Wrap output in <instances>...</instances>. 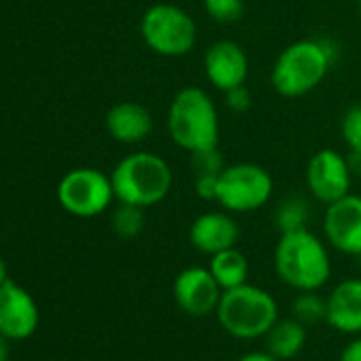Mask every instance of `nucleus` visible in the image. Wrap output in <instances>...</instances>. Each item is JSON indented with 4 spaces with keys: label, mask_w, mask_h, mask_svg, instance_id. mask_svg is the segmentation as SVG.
I'll return each mask as SVG.
<instances>
[{
    "label": "nucleus",
    "mask_w": 361,
    "mask_h": 361,
    "mask_svg": "<svg viewBox=\"0 0 361 361\" xmlns=\"http://www.w3.org/2000/svg\"><path fill=\"white\" fill-rule=\"evenodd\" d=\"M166 128L172 142L192 153L219 147V111L198 85L180 87L170 100Z\"/></svg>",
    "instance_id": "nucleus-1"
},
{
    "label": "nucleus",
    "mask_w": 361,
    "mask_h": 361,
    "mask_svg": "<svg viewBox=\"0 0 361 361\" xmlns=\"http://www.w3.org/2000/svg\"><path fill=\"white\" fill-rule=\"evenodd\" d=\"M274 270L295 291H319L331 276V259L323 240L302 228L281 232L274 247Z\"/></svg>",
    "instance_id": "nucleus-2"
},
{
    "label": "nucleus",
    "mask_w": 361,
    "mask_h": 361,
    "mask_svg": "<svg viewBox=\"0 0 361 361\" xmlns=\"http://www.w3.org/2000/svg\"><path fill=\"white\" fill-rule=\"evenodd\" d=\"M170 164L151 151H136L126 155L111 172V183L117 202L149 209L168 198L172 190Z\"/></svg>",
    "instance_id": "nucleus-3"
},
{
    "label": "nucleus",
    "mask_w": 361,
    "mask_h": 361,
    "mask_svg": "<svg viewBox=\"0 0 361 361\" xmlns=\"http://www.w3.org/2000/svg\"><path fill=\"white\" fill-rule=\"evenodd\" d=\"M331 62L334 51L325 41L300 39L279 54L270 73L272 87L283 98H302L323 83Z\"/></svg>",
    "instance_id": "nucleus-4"
},
{
    "label": "nucleus",
    "mask_w": 361,
    "mask_h": 361,
    "mask_svg": "<svg viewBox=\"0 0 361 361\" xmlns=\"http://www.w3.org/2000/svg\"><path fill=\"white\" fill-rule=\"evenodd\" d=\"M215 314L224 331L236 340L264 338L281 319L274 295L251 283L224 291Z\"/></svg>",
    "instance_id": "nucleus-5"
},
{
    "label": "nucleus",
    "mask_w": 361,
    "mask_h": 361,
    "mask_svg": "<svg viewBox=\"0 0 361 361\" xmlns=\"http://www.w3.org/2000/svg\"><path fill=\"white\" fill-rule=\"evenodd\" d=\"M140 37L145 45L161 58H183L198 41L194 18L172 3L151 5L140 20Z\"/></svg>",
    "instance_id": "nucleus-6"
},
{
    "label": "nucleus",
    "mask_w": 361,
    "mask_h": 361,
    "mask_svg": "<svg viewBox=\"0 0 361 361\" xmlns=\"http://www.w3.org/2000/svg\"><path fill=\"white\" fill-rule=\"evenodd\" d=\"M274 192L270 172L257 164H230L217 178L215 202L228 213H253L266 207Z\"/></svg>",
    "instance_id": "nucleus-7"
},
{
    "label": "nucleus",
    "mask_w": 361,
    "mask_h": 361,
    "mask_svg": "<svg viewBox=\"0 0 361 361\" xmlns=\"http://www.w3.org/2000/svg\"><path fill=\"white\" fill-rule=\"evenodd\" d=\"M115 200L111 176L96 168H75L66 172L58 185L60 207L81 219L102 215Z\"/></svg>",
    "instance_id": "nucleus-8"
},
{
    "label": "nucleus",
    "mask_w": 361,
    "mask_h": 361,
    "mask_svg": "<svg viewBox=\"0 0 361 361\" xmlns=\"http://www.w3.org/2000/svg\"><path fill=\"white\" fill-rule=\"evenodd\" d=\"M306 185L321 204H331L350 194V161L336 149H319L306 166Z\"/></svg>",
    "instance_id": "nucleus-9"
},
{
    "label": "nucleus",
    "mask_w": 361,
    "mask_h": 361,
    "mask_svg": "<svg viewBox=\"0 0 361 361\" xmlns=\"http://www.w3.org/2000/svg\"><path fill=\"white\" fill-rule=\"evenodd\" d=\"M224 289L211 274L209 266H190L180 270L172 283L176 306L190 317H207L217 310Z\"/></svg>",
    "instance_id": "nucleus-10"
},
{
    "label": "nucleus",
    "mask_w": 361,
    "mask_h": 361,
    "mask_svg": "<svg viewBox=\"0 0 361 361\" xmlns=\"http://www.w3.org/2000/svg\"><path fill=\"white\" fill-rule=\"evenodd\" d=\"M325 240L344 255L361 257V196L346 194L325 207Z\"/></svg>",
    "instance_id": "nucleus-11"
},
{
    "label": "nucleus",
    "mask_w": 361,
    "mask_h": 361,
    "mask_svg": "<svg viewBox=\"0 0 361 361\" xmlns=\"http://www.w3.org/2000/svg\"><path fill=\"white\" fill-rule=\"evenodd\" d=\"M39 327V306L28 289L11 279L0 285V334L11 342L28 340Z\"/></svg>",
    "instance_id": "nucleus-12"
},
{
    "label": "nucleus",
    "mask_w": 361,
    "mask_h": 361,
    "mask_svg": "<svg viewBox=\"0 0 361 361\" xmlns=\"http://www.w3.org/2000/svg\"><path fill=\"white\" fill-rule=\"evenodd\" d=\"M204 75L215 90L226 94L228 90L247 83L249 58L238 43L217 41L204 54Z\"/></svg>",
    "instance_id": "nucleus-13"
},
{
    "label": "nucleus",
    "mask_w": 361,
    "mask_h": 361,
    "mask_svg": "<svg viewBox=\"0 0 361 361\" xmlns=\"http://www.w3.org/2000/svg\"><path fill=\"white\" fill-rule=\"evenodd\" d=\"M240 226L228 211H209L198 215L190 226V243L196 251L204 255H215L219 251L238 245Z\"/></svg>",
    "instance_id": "nucleus-14"
},
{
    "label": "nucleus",
    "mask_w": 361,
    "mask_h": 361,
    "mask_svg": "<svg viewBox=\"0 0 361 361\" xmlns=\"http://www.w3.org/2000/svg\"><path fill=\"white\" fill-rule=\"evenodd\" d=\"M325 321L340 334H361V279H344L329 291Z\"/></svg>",
    "instance_id": "nucleus-15"
},
{
    "label": "nucleus",
    "mask_w": 361,
    "mask_h": 361,
    "mask_svg": "<svg viewBox=\"0 0 361 361\" xmlns=\"http://www.w3.org/2000/svg\"><path fill=\"white\" fill-rule=\"evenodd\" d=\"M106 132L123 145H138L153 132V117L138 102H119L106 113Z\"/></svg>",
    "instance_id": "nucleus-16"
},
{
    "label": "nucleus",
    "mask_w": 361,
    "mask_h": 361,
    "mask_svg": "<svg viewBox=\"0 0 361 361\" xmlns=\"http://www.w3.org/2000/svg\"><path fill=\"white\" fill-rule=\"evenodd\" d=\"M264 340H266V350L270 355H274L281 361H287L304 350L308 334L304 323L289 317V319H279L264 336Z\"/></svg>",
    "instance_id": "nucleus-17"
},
{
    "label": "nucleus",
    "mask_w": 361,
    "mask_h": 361,
    "mask_svg": "<svg viewBox=\"0 0 361 361\" xmlns=\"http://www.w3.org/2000/svg\"><path fill=\"white\" fill-rule=\"evenodd\" d=\"M209 270L224 291L249 283V259L236 247L211 255Z\"/></svg>",
    "instance_id": "nucleus-18"
},
{
    "label": "nucleus",
    "mask_w": 361,
    "mask_h": 361,
    "mask_svg": "<svg viewBox=\"0 0 361 361\" xmlns=\"http://www.w3.org/2000/svg\"><path fill=\"white\" fill-rule=\"evenodd\" d=\"M192 168H194V180H196V194L202 200L215 202L217 178H219L221 170L226 168L219 149L215 147V149L192 153Z\"/></svg>",
    "instance_id": "nucleus-19"
},
{
    "label": "nucleus",
    "mask_w": 361,
    "mask_h": 361,
    "mask_svg": "<svg viewBox=\"0 0 361 361\" xmlns=\"http://www.w3.org/2000/svg\"><path fill=\"white\" fill-rule=\"evenodd\" d=\"M291 314H293V319H298L306 327L317 325V323L325 321L327 298H323L319 291H298L293 306H291Z\"/></svg>",
    "instance_id": "nucleus-20"
},
{
    "label": "nucleus",
    "mask_w": 361,
    "mask_h": 361,
    "mask_svg": "<svg viewBox=\"0 0 361 361\" xmlns=\"http://www.w3.org/2000/svg\"><path fill=\"white\" fill-rule=\"evenodd\" d=\"M113 230L119 238H136L145 230V209L119 202V207L113 211Z\"/></svg>",
    "instance_id": "nucleus-21"
},
{
    "label": "nucleus",
    "mask_w": 361,
    "mask_h": 361,
    "mask_svg": "<svg viewBox=\"0 0 361 361\" xmlns=\"http://www.w3.org/2000/svg\"><path fill=\"white\" fill-rule=\"evenodd\" d=\"M308 221V204L302 198H287L276 211V224L281 232L302 230Z\"/></svg>",
    "instance_id": "nucleus-22"
},
{
    "label": "nucleus",
    "mask_w": 361,
    "mask_h": 361,
    "mask_svg": "<svg viewBox=\"0 0 361 361\" xmlns=\"http://www.w3.org/2000/svg\"><path fill=\"white\" fill-rule=\"evenodd\" d=\"M340 134L353 157L361 159V102L348 106L340 119Z\"/></svg>",
    "instance_id": "nucleus-23"
},
{
    "label": "nucleus",
    "mask_w": 361,
    "mask_h": 361,
    "mask_svg": "<svg viewBox=\"0 0 361 361\" xmlns=\"http://www.w3.org/2000/svg\"><path fill=\"white\" fill-rule=\"evenodd\" d=\"M204 11L217 24H236L245 13L243 0H204Z\"/></svg>",
    "instance_id": "nucleus-24"
},
{
    "label": "nucleus",
    "mask_w": 361,
    "mask_h": 361,
    "mask_svg": "<svg viewBox=\"0 0 361 361\" xmlns=\"http://www.w3.org/2000/svg\"><path fill=\"white\" fill-rule=\"evenodd\" d=\"M224 96H226V106L230 111H234V113H247L251 109V104H253V94L247 87V83L228 90Z\"/></svg>",
    "instance_id": "nucleus-25"
},
{
    "label": "nucleus",
    "mask_w": 361,
    "mask_h": 361,
    "mask_svg": "<svg viewBox=\"0 0 361 361\" xmlns=\"http://www.w3.org/2000/svg\"><path fill=\"white\" fill-rule=\"evenodd\" d=\"M340 361H361V336L350 340L342 353H340Z\"/></svg>",
    "instance_id": "nucleus-26"
},
{
    "label": "nucleus",
    "mask_w": 361,
    "mask_h": 361,
    "mask_svg": "<svg viewBox=\"0 0 361 361\" xmlns=\"http://www.w3.org/2000/svg\"><path fill=\"white\" fill-rule=\"evenodd\" d=\"M236 361H281V359H276L274 355H270L268 350H251V353H245L240 359H236Z\"/></svg>",
    "instance_id": "nucleus-27"
},
{
    "label": "nucleus",
    "mask_w": 361,
    "mask_h": 361,
    "mask_svg": "<svg viewBox=\"0 0 361 361\" xmlns=\"http://www.w3.org/2000/svg\"><path fill=\"white\" fill-rule=\"evenodd\" d=\"M9 338L0 334V361H9Z\"/></svg>",
    "instance_id": "nucleus-28"
},
{
    "label": "nucleus",
    "mask_w": 361,
    "mask_h": 361,
    "mask_svg": "<svg viewBox=\"0 0 361 361\" xmlns=\"http://www.w3.org/2000/svg\"><path fill=\"white\" fill-rule=\"evenodd\" d=\"M9 281V270H7V264H5V259L0 257V285H5Z\"/></svg>",
    "instance_id": "nucleus-29"
},
{
    "label": "nucleus",
    "mask_w": 361,
    "mask_h": 361,
    "mask_svg": "<svg viewBox=\"0 0 361 361\" xmlns=\"http://www.w3.org/2000/svg\"><path fill=\"white\" fill-rule=\"evenodd\" d=\"M359 13H361V0H359Z\"/></svg>",
    "instance_id": "nucleus-30"
}]
</instances>
